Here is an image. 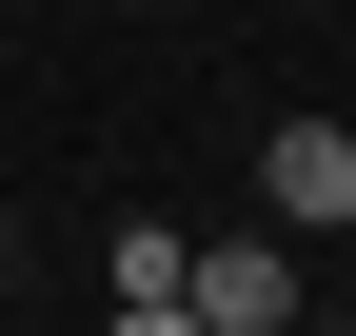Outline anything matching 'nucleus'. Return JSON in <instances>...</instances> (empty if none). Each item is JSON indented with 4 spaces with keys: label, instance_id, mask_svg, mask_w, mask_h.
Instances as JSON below:
<instances>
[{
    "label": "nucleus",
    "instance_id": "3",
    "mask_svg": "<svg viewBox=\"0 0 356 336\" xmlns=\"http://www.w3.org/2000/svg\"><path fill=\"white\" fill-rule=\"evenodd\" d=\"M99 336H198V317H178V297H119V317H99Z\"/></svg>",
    "mask_w": 356,
    "mask_h": 336
},
{
    "label": "nucleus",
    "instance_id": "2",
    "mask_svg": "<svg viewBox=\"0 0 356 336\" xmlns=\"http://www.w3.org/2000/svg\"><path fill=\"white\" fill-rule=\"evenodd\" d=\"M257 198H277V237H337L356 218V119H277L257 139Z\"/></svg>",
    "mask_w": 356,
    "mask_h": 336
},
{
    "label": "nucleus",
    "instance_id": "1",
    "mask_svg": "<svg viewBox=\"0 0 356 336\" xmlns=\"http://www.w3.org/2000/svg\"><path fill=\"white\" fill-rule=\"evenodd\" d=\"M178 317L198 336H297V258L277 237H198V258H178Z\"/></svg>",
    "mask_w": 356,
    "mask_h": 336
}]
</instances>
